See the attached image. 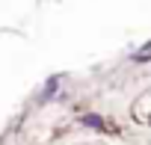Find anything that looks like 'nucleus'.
<instances>
[{
    "mask_svg": "<svg viewBox=\"0 0 151 145\" xmlns=\"http://www.w3.org/2000/svg\"><path fill=\"white\" fill-rule=\"evenodd\" d=\"M80 124H83V127H89V130H98V133H119V127H116V124H110L107 118H101V116H95V113L80 116Z\"/></svg>",
    "mask_w": 151,
    "mask_h": 145,
    "instance_id": "1",
    "label": "nucleus"
},
{
    "mask_svg": "<svg viewBox=\"0 0 151 145\" xmlns=\"http://www.w3.org/2000/svg\"><path fill=\"white\" fill-rule=\"evenodd\" d=\"M59 83H62V77H59V74L47 77V80H45V86H42L39 104H47V101H53V98H56V92H59Z\"/></svg>",
    "mask_w": 151,
    "mask_h": 145,
    "instance_id": "2",
    "label": "nucleus"
},
{
    "mask_svg": "<svg viewBox=\"0 0 151 145\" xmlns=\"http://www.w3.org/2000/svg\"><path fill=\"white\" fill-rule=\"evenodd\" d=\"M130 59H133V62H145V59H151V42H148V45H142V50H139V53H133Z\"/></svg>",
    "mask_w": 151,
    "mask_h": 145,
    "instance_id": "3",
    "label": "nucleus"
}]
</instances>
